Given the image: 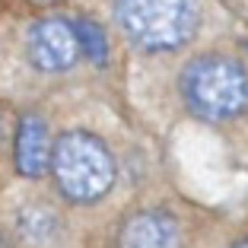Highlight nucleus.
Returning a JSON list of instances; mask_svg holds the SVG:
<instances>
[{
  "label": "nucleus",
  "mask_w": 248,
  "mask_h": 248,
  "mask_svg": "<svg viewBox=\"0 0 248 248\" xmlns=\"http://www.w3.org/2000/svg\"><path fill=\"white\" fill-rule=\"evenodd\" d=\"M51 178L70 204H95L115 185V156L89 131H67L54 140Z\"/></svg>",
  "instance_id": "1"
},
{
  "label": "nucleus",
  "mask_w": 248,
  "mask_h": 248,
  "mask_svg": "<svg viewBox=\"0 0 248 248\" xmlns=\"http://www.w3.org/2000/svg\"><path fill=\"white\" fill-rule=\"evenodd\" d=\"M185 105L213 124L248 111V70L226 54H201L182 70Z\"/></svg>",
  "instance_id": "2"
},
{
  "label": "nucleus",
  "mask_w": 248,
  "mask_h": 248,
  "mask_svg": "<svg viewBox=\"0 0 248 248\" xmlns=\"http://www.w3.org/2000/svg\"><path fill=\"white\" fill-rule=\"evenodd\" d=\"M115 22L143 51H175L201 22L197 0H115Z\"/></svg>",
  "instance_id": "3"
},
{
  "label": "nucleus",
  "mask_w": 248,
  "mask_h": 248,
  "mask_svg": "<svg viewBox=\"0 0 248 248\" xmlns=\"http://www.w3.org/2000/svg\"><path fill=\"white\" fill-rule=\"evenodd\" d=\"M26 54H29L32 67L42 73H61L70 70L77 61L83 58L80 38H77V26L61 16H45L26 35Z\"/></svg>",
  "instance_id": "4"
},
{
  "label": "nucleus",
  "mask_w": 248,
  "mask_h": 248,
  "mask_svg": "<svg viewBox=\"0 0 248 248\" xmlns=\"http://www.w3.org/2000/svg\"><path fill=\"white\" fill-rule=\"evenodd\" d=\"M51 127L38 115H22L13 134V166L22 178H42L51 169Z\"/></svg>",
  "instance_id": "5"
},
{
  "label": "nucleus",
  "mask_w": 248,
  "mask_h": 248,
  "mask_svg": "<svg viewBox=\"0 0 248 248\" xmlns=\"http://www.w3.org/2000/svg\"><path fill=\"white\" fill-rule=\"evenodd\" d=\"M118 248H182V226L166 210H134L118 229Z\"/></svg>",
  "instance_id": "6"
},
{
  "label": "nucleus",
  "mask_w": 248,
  "mask_h": 248,
  "mask_svg": "<svg viewBox=\"0 0 248 248\" xmlns=\"http://www.w3.org/2000/svg\"><path fill=\"white\" fill-rule=\"evenodd\" d=\"M13 235L19 248H54L64 235V219L51 204H26L13 219Z\"/></svg>",
  "instance_id": "7"
},
{
  "label": "nucleus",
  "mask_w": 248,
  "mask_h": 248,
  "mask_svg": "<svg viewBox=\"0 0 248 248\" xmlns=\"http://www.w3.org/2000/svg\"><path fill=\"white\" fill-rule=\"evenodd\" d=\"M77 38H80V51L93 64H105L108 61V38H105L102 26H95L93 19H77Z\"/></svg>",
  "instance_id": "8"
},
{
  "label": "nucleus",
  "mask_w": 248,
  "mask_h": 248,
  "mask_svg": "<svg viewBox=\"0 0 248 248\" xmlns=\"http://www.w3.org/2000/svg\"><path fill=\"white\" fill-rule=\"evenodd\" d=\"M16 124H19V118H13V111L0 102V146H3L16 134Z\"/></svg>",
  "instance_id": "9"
},
{
  "label": "nucleus",
  "mask_w": 248,
  "mask_h": 248,
  "mask_svg": "<svg viewBox=\"0 0 248 248\" xmlns=\"http://www.w3.org/2000/svg\"><path fill=\"white\" fill-rule=\"evenodd\" d=\"M22 3H29L32 10H48V7H58V3H64V0H22Z\"/></svg>",
  "instance_id": "10"
},
{
  "label": "nucleus",
  "mask_w": 248,
  "mask_h": 248,
  "mask_svg": "<svg viewBox=\"0 0 248 248\" xmlns=\"http://www.w3.org/2000/svg\"><path fill=\"white\" fill-rule=\"evenodd\" d=\"M0 248H16V245H13V242H10V239H7L3 232H0Z\"/></svg>",
  "instance_id": "11"
},
{
  "label": "nucleus",
  "mask_w": 248,
  "mask_h": 248,
  "mask_svg": "<svg viewBox=\"0 0 248 248\" xmlns=\"http://www.w3.org/2000/svg\"><path fill=\"white\" fill-rule=\"evenodd\" d=\"M232 248H248V239H239V242H235Z\"/></svg>",
  "instance_id": "12"
}]
</instances>
